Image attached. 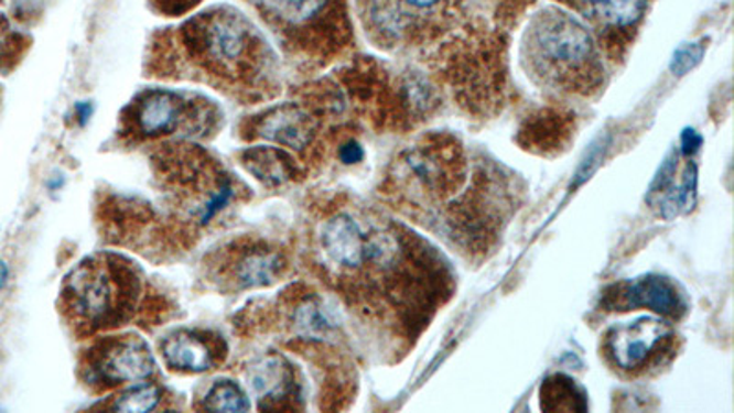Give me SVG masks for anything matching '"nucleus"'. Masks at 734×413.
<instances>
[{
	"instance_id": "6ab92c4d",
	"label": "nucleus",
	"mask_w": 734,
	"mask_h": 413,
	"mask_svg": "<svg viewBox=\"0 0 734 413\" xmlns=\"http://www.w3.org/2000/svg\"><path fill=\"white\" fill-rule=\"evenodd\" d=\"M160 390L154 384L132 385L123 395L118 396L115 410L118 412H151L159 406Z\"/></svg>"
},
{
	"instance_id": "20e7f679",
	"label": "nucleus",
	"mask_w": 734,
	"mask_h": 413,
	"mask_svg": "<svg viewBox=\"0 0 734 413\" xmlns=\"http://www.w3.org/2000/svg\"><path fill=\"white\" fill-rule=\"evenodd\" d=\"M156 369L153 352L138 336H121L99 347L93 357L90 373L94 382L107 385L142 382Z\"/></svg>"
},
{
	"instance_id": "b1692460",
	"label": "nucleus",
	"mask_w": 734,
	"mask_h": 413,
	"mask_svg": "<svg viewBox=\"0 0 734 413\" xmlns=\"http://www.w3.org/2000/svg\"><path fill=\"white\" fill-rule=\"evenodd\" d=\"M93 112L94 107L90 101H79V104L76 105V118L77 121H79V126H85V123L90 120Z\"/></svg>"
},
{
	"instance_id": "a878e982",
	"label": "nucleus",
	"mask_w": 734,
	"mask_h": 413,
	"mask_svg": "<svg viewBox=\"0 0 734 413\" xmlns=\"http://www.w3.org/2000/svg\"><path fill=\"white\" fill-rule=\"evenodd\" d=\"M8 275H10V272H8V267H6L4 261L0 259V291L4 289L6 283H8Z\"/></svg>"
},
{
	"instance_id": "f257e3e1",
	"label": "nucleus",
	"mask_w": 734,
	"mask_h": 413,
	"mask_svg": "<svg viewBox=\"0 0 734 413\" xmlns=\"http://www.w3.org/2000/svg\"><path fill=\"white\" fill-rule=\"evenodd\" d=\"M184 44L193 59L212 74L241 77L252 74L261 43L239 11L217 8L187 22Z\"/></svg>"
},
{
	"instance_id": "f3484780",
	"label": "nucleus",
	"mask_w": 734,
	"mask_h": 413,
	"mask_svg": "<svg viewBox=\"0 0 734 413\" xmlns=\"http://www.w3.org/2000/svg\"><path fill=\"white\" fill-rule=\"evenodd\" d=\"M294 329L302 338L322 340L333 330V322L319 302L309 300L294 314Z\"/></svg>"
},
{
	"instance_id": "6e6552de",
	"label": "nucleus",
	"mask_w": 734,
	"mask_h": 413,
	"mask_svg": "<svg viewBox=\"0 0 734 413\" xmlns=\"http://www.w3.org/2000/svg\"><path fill=\"white\" fill-rule=\"evenodd\" d=\"M186 120V99L171 90H153L131 109V123L143 138L171 134Z\"/></svg>"
},
{
	"instance_id": "aec40b11",
	"label": "nucleus",
	"mask_w": 734,
	"mask_h": 413,
	"mask_svg": "<svg viewBox=\"0 0 734 413\" xmlns=\"http://www.w3.org/2000/svg\"><path fill=\"white\" fill-rule=\"evenodd\" d=\"M703 54H705V44H683L681 48L676 50L672 63H670V70H672V74H676V76H686V74H689L692 68H697V66L700 65V61L703 59Z\"/></svg>"
},
{
	"instance_id": "412c9836",
	"label": "nucleus",
	"mask_w": 734,
	"mask_h": 413,
	"mask_svg": "<svg viewBox=\"0 0 734 413\" xmlns=\"http://www.w3.org/2000/svg\"><path fill=\"white\" fill-rule=\"evenodd\" d=\"M603 145H597V148L593 149L592 153H590V159L582 164L581 171H579V181H584V178H587V176L592 175L593 171H595V167H597L598 160L603 159V151L604 149Z\"/></svg>"
},
{
	"instance_id": "5701e85b",
	"label": "nucleus",
	"mask_w": 734,
	"mask_h": 413,
	"mask_svg": "<svg viewBox=\"0 0 734 413\" xmlns=\"http://www.w3.org/2000/svg\"><path fill=\"white\" fill-rule=\"evenodd\" d=\"M681 145H683V153H694L702 145V137L697 131H686L681 138Z\"/></svg>"
},
{
	"instance_id": "39448f33",
	"label": "nucleus",
	"mask_w": 734,
	"mask_h": 413,
	"mask_svg": "<svg viewBox=\"0 0 734 413\" xmlns=\"http://www.w3.org/2000/svg\"><path fill=\"white\" fill-rule=\"evenodd\" d=\"M672 338L663 322L641 318L634 324L619 325L606 336V351L615 366L625 371H637L650 366L665 344Z\"/></svg>"
},
{
	"instance_id": "f03ea898",
	"label": "nucleus",
	"mask_w": 734,
	"mask_h": 413,
	"mask_svg": "<svg viewBox=\"0 0 734 413\" xmlns=\"http://www.w3.org/2000/svg\"><path fill=\"white\" fill-rule=\"evenodd\" d=\"M138 280L127 264L112 258L88 259L66 275V308L72 318L90 327L120 322L137 297Z\"/></svg>"
},
{
	"instance_id": "4468645a",
	"label": "nucleus",
	"mask_w": 734,
	"mask_h": 413,
	"mask_svg": "<svg viewBox=\"0 0 734 413\" xmlns=\"http://www.w3.org/2000/svg\"><path fill=\"white\" fill-rule=\"evenodd\" d=\"M242 165L265 186H283L294 176L291 156L280 148H270V145L247 149L242 153Z\"/></svg>"
},
{
	"instance_id": "a211bd4d",
	"label": "nucleus",
	"mask_w": 734,
	"mask_h": 413,
	"mask_svg": "<svg viewBox=\"0 0 734 413\" xmlns=\"http://www.w3.org/2000/svg\"><path fill=\"white\" fill-rule=\"evenodd\" d=\"M204 407L208 412H247L250 407L247 393L231 380H219L204 396Z\"/></svg>"
},
{
	"instance_id": "9b49d317",
	"label": "nucleus",
	"mask_w": 734,
	"mask_h": 413,
	"mask_svg": "<svg viewBox=\"0 0 734 413\" xmlns=\"http://www.w3.org/2000/svg\"><path fill=\"white\" fill-rule=\"evenodd\" d=\"M283 258L270 248L242 250L231 264V281L239 289L272 285L283 270Z\"/></svg>"
},
{
	"instance_id": "0eeeda50",
	"label": "nucleus",
	"mask_w": 734,
	"mask_h": 413,
	"mask_svg": "<svg viewBox=\"0 0 734 413\" xmlns=\"http://www.w3.org/2000/svg\"><path fill=\"white\" fill-rule=\"evenodd\" d=\"M316 123L298 104L276 105L259 116L256 134L281 148L303 151L313 142Z\"/></svg>"
},
{
	"instance_id": "ddd939ff",
	"label": "nucleus",
	"mask_w": 734,
	"mask_h": 413,
	"mask_svg": "<svg viewBox=\"0 0 734 413\" xmlns=\"http://www.w3.org/2000/svg\"><path fill=\"white\" fill-rule=\"evenodd\" d=\"M331 0H252L259 13L276 28L303 30L324 15Z\"/></svg>"
},
{
	"instance_id": "423d86ee",
	"label": "nucleus",
	"mask_w": 734,
	"mask_h": 413,
	"mask_svg": "<svg viewBox=\"0 0 734 413\" xmlns=\"http://www.w3.org/2000/svg\"><path fill=\"white\" fill-rule=\"evenodd\" d=\"M604 305L612 311L650 308L672 318H678L686 311V303L674 283L661 275H645L641 280L615 285L608 291Z\"/></svg>"
},
{
	"instance_id": "1a4fd4ad",
	"label": "nucleus",
	"mask_w": 734,
	"mask_h": 413,
	"mask_svg": "<svg viewBox=\"0 0 734 413\" xmlns=\"http://www.w3.org/2000/svg\"><path fill=\"white\" fill-rule=\"evenodd\" d=\"M367 231L352 215L338 214L331 217L320 231V244L325 258L338 269H363L366 258Z\"/></svg>"
},
{
	"instance_id": "7ed1b4c3",
	"label": "nucleus",
	"mask_w": 734,
	"mask_h": 413,
	"mask_svg": "<svg viewBox=\"0 0 734 413\" xmlns=\"http://www.w3.org/2000/svg\"><path fill=\"white\" fill-rule=\"evenodd\" d=\"M535 48L546 65L575 70L593 59V39L581 22L565 13L546 15L538 22Z\"/></svg>"
},
{
	"instance_id": "f8f14e48",
	"label": "nucleus",
	"mask_w": 734,
	"mask_h": 413,
	"mask_svg": "<svg viewBox=\"0 0 734 413\" xmlns=\"http://www.w3.org/2000/svg\"><path fill=\"white\" fill-rule=\"evenodd\" d=\"M162 357L168 368L184 373H203L214 366L212 347L193 333H176L162 341Z\"/></svg>"
},
{
	"instance_id": "393cba45",
	"label": "nucleus",
	"mask_w": 734,
	"mask_h": 413,
	"mask_svg": "<svg viewBox=\"0 0 734 413\" xmlns=\"http://www.w3.org/2000/svg\"><path fill=\"white\" fill-rule=\"evenodd\" d=\"M404 2L413 6V8H421V10H424V8H432V6L439 4L441 0H404Z\"/></svg>"
},
{
	"instance_id": "2eb2a0df",
	"label": "nucleus",
	"mask_w": 734,
	"mask_h": 413,
	"mask_svg": "<svg viewBox=\"0 0 734 413\" xmlns=\"http://www.w3.org/2000/svg\"><path fill=\"white\" fill-rule=\"evenodd\" d=\"M697 165L687 164L680 184L676 186L672 182L663 193H659V214L663 215L665 219H672L676 215L686 214L692 209L697 203Z\"/></svg>"
},
{
	"instance_id": "dca6fc26",
	"label": "nucleus",
	"mask_w": 734,
	"mask_h": 413,
	"mask_svg": "<svg viewBox=\"0 0 734 413\" xmlns=\"http://www.w3.org/2000/svg\"><path fill=\"white\" fill-rule=\"evenodd\" d=\"M587 11L606 26L628 28L645 13L647 0H586Z\"/></svg>"
},
{
	"instance_id": "4be33fe9",
	"label": "nucleus",
	"mask_w": 734,
	"mask_h": 413,
	"mask_svg": "<svg viewBox=\"0 0 734 413\" xmlns=\"http://www.w3.org/2000/svg\"><path fill=\"white\" fill-rule=\"evenodd\" d=\"M363 148L358 143L349 142L341 149L342 162H346V164H357L363 160Z\"/></svg>"
},
{
	"instance_id": "9d476101",
	"label": "nucleus",
	"mask_w": 734,
	"mask_h": 413,
	"mask_svg": "<svg viewBox=\"0 0 734 413\" xmlns=\"http://www.w3.org/2000/svg\"><path fill=\"white\" fill-rule=\"evenodd\" d=\"M247 379L261 407H280L294 393V374L281 357L261 358L248 368Z\"/></svg>"
}]
</instances>
